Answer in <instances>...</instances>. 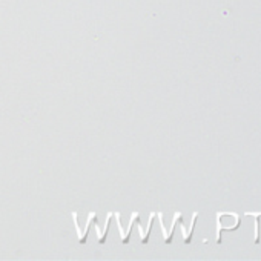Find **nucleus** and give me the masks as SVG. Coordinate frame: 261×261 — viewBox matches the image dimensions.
I'll list each match as a JSON object with an SVG mask.
<instances>
[]
</instances>
